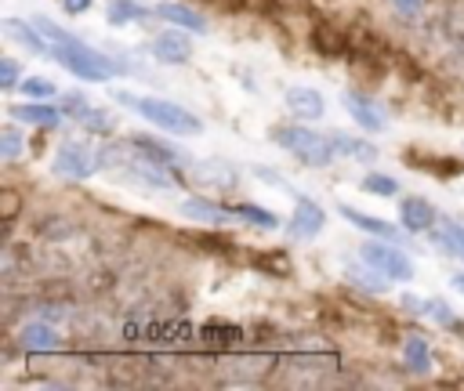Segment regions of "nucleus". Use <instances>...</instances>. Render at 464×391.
Masks as SVG:
<instances>
[{
    "label": "nucleus",
    "mask_w": 464,
    "mask_h": 391,
    "mask_svg": "<svg viewBox=\"0 0 464 391\" xmlns=\"http://www.w3.org/2000/svg\"><path fill=\"white\" fill-rule=\"evenodd\" d=\"M156 15H160V19H167V23H174V26H181V30H192V33H203V30H207L203 15H196V12H192V8H185V5H174V0L160 5V8H156Z\"/></svg>",
    "instance_id": "f3484780"
},
{
    "label": "nucleus",
    "mask_w": 464,
    "mask_h": 391,
    "mask_svg": "<svg viewBox=\"0 0 464 391\" xmlns=\"http://www.w3.org/2000/svg\"><path fill=\"white\" fill-rule=\"evenodd\" d=\"M0 70H5V73H0V88L12 91L19 84V62L15 59H5V66H0Z\"/></svg>",
    "instance_id": "cd10ccee"
},
{
    "label": "nucleus",
    "mask_w": 464,
    "mask_h": 391,
    "mask_svg": "<svg viewBox=\"0 0 464 391\" xmlns=\"http://www.w3.org/2000/svg\"><path fill=\"white\" fill-rule=\"evenodd\" d=\"M51 59L59 62V66H66L73 77H80V80H109L113 73H120L124 66H116L113 59H106L102 51H91L88 44H55V51H51Z\"/></svg>",
    "instance_id": "7ed1b4c3"
},
{
    "label": "nucleus",
    "mask_w": 464,
    "mask_h": 391,
    "mask_svg": "<svg viewBox=\"0 0 464 391\" xmlns=\"http://www.w3.org/2000/svg\"><path fill=\"white\" fill-rule=\"evenodd\" d=\"M363 189H367V192H374V196H395V192H399L395 178H388V174H377V171L363 178Z\"/></svg>",
    "instance_id": "b1692460"
},
{
    "label": "nucleus",
    "mask_w": 464,
    "mask_h": 391,
    "mask_svg": "<svg viewBox=\"0 0 464 391\" xmlns=\"http://www.w3.org/2000/svg\"><path fill=\"white\" fill-rule=\"evenodd\" d=\"M200 182L203 185H218V189H237V182H240V174H237V167L232 163H221V160H207V163H200Z\"/></svg>",
    "instance_id": "dca6fc26"
},
{
    "label": "nucleus",
    "mask_w": 464,
    "mask_h": 391,
    "mask_svg": "<svg viewBox=\"0 0 464 391\" xmlns=\"http://www.w3.org/2000/svg\"><path fill=\"white\" fill-rule=\"evenodd\" d=\"M181 214L185 218H192V221H207V225H225V221H232L237 214H232V207H218V203H210V200H185L181 203Z\"/></svg>",
    "instance_id": "ddd939ff"
},
{
    "label": "nucleus",
    "mask_w": 464,
    "mask_h": 391,
    "mask_svg": "<svg viewBox=\"0 0 464 391\" xmlns=\"http://www.w3.org/2000/svg\"><path fill=\"white\" fill-rule=\"evenodd\" d=\"M62 8H66L70 15H80V12H88V8H91V0H62Z\"/></svg>",
    "instance_id": "2f4dec72"
},
{
    "label": "nucleus",
    "mask_w": 464,
    "mask_h": 391,
    "mask_svg": "<svg viewBox=\"0 0 464 391\" xmlns=\"http://www.w3.org/2000/svg\"><path fill=\"white\" fill-rule=\"evenodd\" d=\"M116 102H120V106H131L138 116H145L149 124H156V127H163V131H171V135H178V138L203 131V124H200L189 109H181V106H174V102H167V98H138V95L120 91Z\"/></svg>",
    "instance_id": "f257e3e1"
},
{
    "label": "nucleus",
    "mask_w": 464,
    "mask_h": 391,
    "mask_svg": "<svg viewBox=\"0 0 464 391\" xmlns=\"http://www.w3.org/2000/svg\"><path fill=\"white\" fill-rule=\"evenodd\" d=\"M330 142H334V149H338L341 156H352V160H363V163H374V160H377V149H374L370 142H363V138L330 135Z\"/></svg>",
    "instance_id": "6ab92c4d"
},
{
    "label": "nucleus",
    "mask_w": 464,
    "mask_h": 391,
    "mask_svg": "<svg viewBox=\"0 0 464 391\" xmlns=\"http://www.w3.org/2000/svg\"><path fill=\"white\" fill-rule=\"evenodd\" d=\"M131 145H135V149H138V153H142L149 163H160L163 171H171V174L181 182V174L174 171V163H181L185 156H181L174 145H167V142H156V138H145V135H135V138H131Z\"/></svg>",
    "instance_id": "9d476101"
},
{
    "label": "nucleus",
    "mask_w": 464,
    "mask_h": 391,
    "mask_svg": "<svg viewBox=\"0 0 464 391\" xmlns=\"http://www.w3.org/2000/svg\"><path fill=\"white\" fill-rule=\"evenodd\" d=\"M399 221H403V228H406V232H428V228L435 225V210H432V203H428V200H421V196H406V200L399 203Z\"/></svg>",
    "instance_id": "9b49d317"
},
{
    "label": "nucleus",
    "mask_w": 464,
    "mask_h": 391,
    "mask_svg": "<svg viewBox=\"0 0 464 391\" xmlns=\"http://www.w3.org/2000/svg\"><path fill=\"white\" fill-rule=\"evenodd\" d=\"M153 59L163 62V66H185L192 59V44L178 33V30H167L153 41Z\"/></svg>",
    "instance_id": "6e6552de"
},
{
    "label": "nucleus",
    "mask_w": 464,
    "mask_h": 391,
    "mask_svg": "<svg viewBox=\"0 0 464 391\" xmlns=\"http://www.w3.org/2000/svg\"><path fill=\"white\" fill-rule=\"evenodd\" d=\"M287 109L298 120H320L323 116V95L312 88H291L287 91Z\"/></svg>",
    "instance_id": "f8f14e48"
},
{
    "label": "nucleus",
    "mask_w": 464,
    "mask_h": 391,
    "mask_svg": "<svg viewBox=\"0 0 464 391\" xmlns=\"http://www.w3.org/2000/svg\"><path fill=\"white\" fill-rule=\"evenodd\" d=\"M95 167H98V156L80 142H66L55 153V171L66 174V178H91Z\"/></svg>",
    "instance_id": "39448f33"
},
{
    "label": "nucleus",
    "mask_w": 464,
    "mask_h": 391,
    "mask_svg": "<svg viewBox=\"0 0 464 391\" xmlns=\"http://www.w3.org/2000/svg\"><path fill=\"white\" fill-rule=\"evenodd\" d=\"M23 344H26L30 351H55V348H59V333H55L51 326H44V322H30V326L23 330Z\"/></svg>",
    "instance_id": "aec40b11"
},
{
    "label": "nucleus",
    "mask_w": 464,
    "mask_h": 391,
    "mask_svg": "<svg viewBox=\"0 0 464 391\" xmlns=\"http://www.w3.org/2000/svg\"><path fill=\"white\" fill-rule=\"evenodd\" d=\"M66 106H70L66 113H70V116H73L80 127H88L91 135H109V131H113V120H109V116H106L98 106L84 102L80 95H66Z\"/></svg>",
    "instance_id": "1a4fd4ad"
},
{
    "label": "nucleus",
    "mask_w": 464,
    "mask_h": 391,
    "mask_svg": "<svg viewBox=\"0 0 464 391\" xmlns=\"http://www.w3.org/2000/svg\"><path fill=\"white\" fill-rule=\"evenodd\" d=\"M352 279L363 286V290H370V293H388V283H385V272H377L374 268V275H359V272H352Z\"/></svg>",
    "instance_id": "393cba45"
},
{
    "label": "nucleus",
    "mask_w": 464,
    "mask_h": 391,
    "mask_svg": "<svg viewBox=\"0 0 464 391\" xmlns=\"http://www.w3.org/2000/svg\"><path fill=\"white\" fill-rule=\"evenodd\" d=\"M12 116H15V120H23V124L55 127V124L62 120V109H55V106H15V109H12Z\"/></svg>",
    "instance_id": "a211bd4d"
},
{
    "label": "nucleus",
    "mask_w": 464,
    "mask_h": 391,
    "mask_svg": "<svg viewBox=\"0 0 464 391\" xmlns=\"http://www.w3.org/2000/svg\"><path fill=\"white\" fill-rule=\"evenodd\" d=\"M149 15H153V12L142 8V5H135V0H109V23H113V26L142 23V19H149Z\"/></svg>",
    "instance_id": "412c9836"
},
{
    "label": "nucleus",
    "mask_w": 464,
    "mask_h": 391,
    "mask_svg": "<svg viewBox=\"0 0 464 391\" xmlns=\"http://www.w3.org/2000/svg\"><path fill=\"white\" fill-rule=\"evenodd\" d=\"M0 153H5V160H15L23 153V138L19 131H5V145H0Z\"/></svg>",
    "instance_id": "c85d7f7f"
},
{
    "label": "nucleus",
    "mask_w": 464,
    "mask_h": 391,
    "mask_svg": "<svg viewBox=\"0 0 464 391\" xmlns=\"http://www.w3.org/2000/svg\"><path fill=\"white\" fill-rule=\"evenodd\" d=\"M446 236L453 239V257H464V225H446Z\"/></svg>",
    "instance_id": "7c9ffc66"
},
{
    "label": "nucleus",
    "mask_w": 464,
    "mask_h": 391,
    "mask_svg": "<svg viewBox=\"0 0 464 391\" xmlns=\"http://www.w3.org/2000/svg\"><path fill=\"white\" fill-rule=\"evenodd\" d=\"M406 362L413 373H428L432 369V351L424 337H406Z\"/></svg>",
    "instance_id": "4be33fe9"
},
{
    "label": "nucleus",
    "mask_w": 464,
    "mask_h": 391,
    "mask_svg": "<svg viewBox=\"0 0 464 391\" xmlns=\"http://www.w3.org/2000/svg\"><path fill=\"white\" fill-rule=\"evenodd\" d=\"M232 214L247 218V221L258 225V228H276V225H280V218H276L273 210H262V207H251V203H237V207H232Z\"/></svg>",
    "instance_id": "5701e85b"
},
{
    "label": "nucleus",
    "mask_w": 464,
    "mask_h": 391,
    "mask_svg": "<svg viewBox=\"0 0 464 391\" xmlns=\"http://www.w3.org/2000/svg\"><path fill=\"white\" fill-rule=\"evenodd\" d=\"M345 109L352 113V120H356L363 131H385V127H388V120H385V113L377 109V102L367 98L363 91H345Z\"/></svg>",
    "instance_id": "0eeeda50"
},
{
    "label": "nucleus",
    "mask_w": 464,
    "mask_h": 391,
    "mask_svg": "<svg viewBox=\"0 0 464 391\" xmlns=\"http://www.w3.org/2000/svg\"><path fill=\"white\" fill-rule=\"evenodd\" d=\"M424 312H428V315H432L435 322H442V326H450V330L457 326V319L450 315V304H446V301H428V304H424Z\"/></svg>",
    "instance_id": "bb28decb"
},
{
    "label": "nucleus",
    "mask_w": 464,
    "mask_h": 391,
    "mask_svg": "<svg viewBox=\"0 0 464 391\" xmlns=\"http://www.w3.org/2000/svg\"><path fill=\"white\" fill-rule=\"evenodd\" d=\"M323 225H327V214L320 210V203H312L309 196L294 192V218H291V232H294L298 239H312V236H320V232H323Z\"/></svg>",
    "instance_id": "423d86ee"
},
{
    "label": "nucleus",
    "mask_w": 464,
    "mask_h": 391,
    "mask_svg": "<svg viewBox=\"0 0 464 391\" xmlns=\"http://www.w3.org/2000/svg\"><path fill=\"white\" fill-rule=\"evenodd\" d=\"M450 283H453V290H457V293H464V272H457Z\"/></svg>",
    "instance_id": "473e14b6"
},
{
    "label": "nucleus",
    "mask_w": 464,
    "mask_h": 391,
    "mask_svg": "<svg viewBox=\"0 0 464 391\" xmlns=\"http://www.w3.org/2000/svg\"><path fill=\"white\" fill-rule=\"evenodd\" d=\"M359 254H363V265L367 268H377L388 279H399V283H410L413 279V265L406 261V254L395 250V247H388V243H367Z\"/></svg>",
    "instance_id": "20e7f679"
},
{
    "label": "nucleus",
    "mask_w": 464,
    "mask_h": 391,
    "mask_svg": "<svg viewBox=\"0 0 464 391\" xmlns=\"http://www.w3.org/2000/svg\"><path fill=\"white\" fill-rule=\"evenodd\" d=\"M341 218L352 221L356 228L377 236V239H388V243L399 239V228H395V225H388V221H381V218H370V214H363V210H356V207H348V203H341Z\"/></svg>",
    "instance_id": "4468645a"
},
{
    "label": "nucleus",
    "mask_w": 464,
    "mask_h": 391,
    "mask_svg": "<svg viewBox=\"0 0 464 391\" xmlns=\"http://www.w3.org/2000/svg\"><path fill=\"white\" fill-rule=\"evenodd\" d=\"M5 33H8L15 44L30 48L33 55H51V51H48V44H44V33H41L37 26H26L23 19H8V23H5Z\"/></svg>",
    "instance_id": "2eb2a0df"
},
{
    "label": "nucleus",
    "mask_w": 464,
    "mask_h": 391,
    "mask_svg": "<svg viewBox=\"0 0 464 391\" xmlns=\"http://www.w3.org/2000/svg\"><path fill=\"white\" fill-rule=\"evenodd\" d=\"M273 142H276L280 149H287L294 160H302L305 167H330V160H334V153H338L330 138H320L316 131L298 127V124H280V127H273Z\"/></svg>",
    "instance_id": "f03ea898"
},
{
    "label": "nucleus",
    "mask_w": 464,
    "mask_h": 391,
    "mask_svg": "<svg viewBox=\"0 0 464 391\" xmlns=\"http://www.w3.org/2000/svg\"><path fill=\"white\" fill-rule=\"evenodd\" d=\"M392 5H395V12H399V15L417 19V15H421V8H424V0H392Z\"/></svg>",
    "instance_id": "c756f323"
},
{
    "label": "nucleus",
    "mask_w": 464,
    "mask_h": 391,
    "mask_svg": "<svg viewBox=\"0 0 464 391\" xmlns=\"http://www.w3.org/2000/svg\"><path fill=\"white\" fill-rule=\"evenodd\" d=\"M23 91H26L30 98H48V95H55V84L44 80V77H30V80L23 84Z\"/></svg>",
    "instance_id": "a878e982"
}]
</instances>
